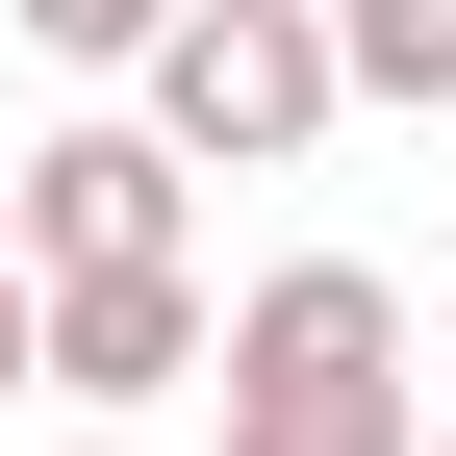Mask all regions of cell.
Wrapping results in <instances>:
<instances>
[{"instance_id": "cell-6", "label": "cell", "mask_w": 456, "mask_h": 456, "mask_svg": "<svg viewBox=\"0 0 456 456\" xmlns=\"http://www.w3.org/2000/svg\"><path fill=\"white\" fill-rule=\"evenodd\" d=\"M152 26H178V0H26V51H102V77H127Z\"/></svg>"}, {"instance_id": "cell-8", "label": "cell", "mask_w": 456, "mask_h": 456, "mask_svg": "<svg viewBox=\"0 0 456 456\" xmlns=\"http://www.w3.org/2000/svg\"><path fill=\"white\" fill-rule=\"evenodd\" d=\"M77 456H152V431H77Z\"/></svg>"}, {"instance_id": "cell-7", "label": "cell", "mask_w": 456, "mask_h": 456, "mask_svg": "<svg viewBox=\"0 0 456 456\" xmlns=\"http://www.w3.org/2000/svg\"><path fill=\"white\" fill-rule=\"evenodd\" d=\"M0 406H26V254H0Z\"/></svg>"}, {"instance_id": "cell-3", "label": "cell", "mask_w": 456, "mask_h": 456, "mask_svg": "<svg viewBox=\"0 0 456 456\" xmlns=\"http://www.w3.org/2000/svg\"><path fill=\"white\" fill-rule=\"evenodd\" d=\"M0 254H26V279H178V152H152V127L0 152Z\"/></svg>"}, {"instance_id": "cell-2", "label": "cell", "mask_w": 456, "mask_h": 456, "mask_svg": "<svg viewBox=\"0 0 456 456\" xmlns=\"http://www.w3.org/2000/svg\"><path fill=\"white\" fill-rule=\"evenodd\" d=\"M127 127L178 152V178H279V152L330 127V26L305 0H178V26L127 51Z\"/></svg>"}, {"instance_id": "cell-1", "label": "cell", "mask_w": 456, "mask_h": 456, "mask_svg": "<svg viewBox=\"0 0 456 456\" xmlns=\"http://www.w3.org/2000/svg\"><path fill=\"white\" fill-rule=\"evenodd\" d=\"M228 380V456H431V380H406V305H380L355 254H279L254 305L203 330Z\"/></svg>"}, {"instance_id": "cell-5", "label": "cell", "mask_w": 456, "mask_h": 456, "mask_svg": "<svg viewBox=\"0 0 456 456\" xmlns=\"http://www.w3.org/2000/svg\"><path fill=\"white\" fill-rule=\"evenodd\" d=\"M330 26V102H456V0H305Z\"/></svg>"}, {"instance_id": "cell-4", "label": "cell", "mask_w": 456, "mask_h": 456, "mask_svg": "<svg viewBox=\"0 0 456 456\" xmlns=\"http://www.w3.org/2000/svg\"><path fill=\"white\" fill-rule=\"evenodd\" d=\"M203 330H228V305H203V254H178V279H26V380H77L102 431H127V406H178V380H203Z\"/></svg>"}, {"instance_id": "cell-9", "label": "cell", "mask_w": 456, "mask_h": 456, "mask_svg": "<svg viewBox=\"0 0 456 456\" xmlns=\"http://www.w3.org/2000/svg\"><path fill=\"white\" fill-rule=\"evenodd\" d=\"M431 456H456V431H431Z\"/></svg>"}]
</instances>
